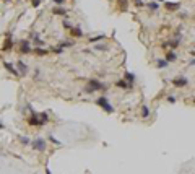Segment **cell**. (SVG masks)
<instances>
[{
  "label": "cell",
  "instance_id": "5",
  "mask_svg": "<svg viewBox=\"0 0 195 174\" xmlns=\"http://www.w3.org/2000/svg\"><path fill=\"white\" fill-rule=\"evenodd\" d=\"M163 7H164L167 12H177V10H181L182 3H181V2H164Z\"/></svg>",
  "mask_w": 195,
  "mask_h": 174
},
{
  "label": "cell",
  "instance_id": "6",
  "mask_svg": "<svg viewBox=\"0 0 195 174\" xmlns=\"http://www.w3.org/2000/svg\"><path fill=\"white\" fill-rule=\"evenodd\" d=\"M33 49H34V47L31 46V42H29V41H21L20 42V52H21V54H31Z\"/></svg>",
  "mask_w": 195,
  "mask_h": 174
},
{
  "label": "cell",
  "instance_id": "39",
  "mask_svg": "<svg viewBox=\"0 0 195 174\" xmlns=\"http://www.w3.org/2000/svg\"><path fill=\"white\" fill-rule=\"evenodd\" d=\"M0 128H3V124H0Z\"/></svg>",
  "mask_w": 195,
  "mask_h": 174
},
{
  "label": "cell",
  "instance_id": "32",
  "mask_svg": "<svg viewBox=\"0 0 195 174\" xmlns=\"http://www.w3.org/2000/svg\"><path fill=\"white\" fill-rule=\"evenodd\" d=\"M63 26H65V28H70V29H72V25H70V23H68L67 20H63Z\"/></svg>",
  "mask_w": 195,
  "mask_h": 174
},
{
  "label": "cell",
  "instance_id": "27",
  "mask_svg": "<svg viewBox=\"0 0 195 174\" xmlns=\"http://www.w3.org/2000/svg\"><path fill=\"white\" fill-rule=\"evenodd\" d=\"M47 138H49V142H52L54 145H59V146L62 145V143H60V142H59V140H57V138H55V137H52V135H49V137H47Z\"/></svg>",
  "mask_w": 195,
  "mask_h": 174
},
{
  "label": "cell",
  "instance_id": "1",
  "mask_svg": "<svg viewBox=\"0 0 195 174\" xmlns=\"http://www.w3.org/2000/svg\"><path fill=\"white\" fill-rule=\"evenodd\" d=\"M109 88V85H106V83L99 81V80H90V81L86 83V86H85V91L86 93H96V91H106Z\"/></svg>",
  "mask_w": 195,
  "mask_h": 174
},
{
  "label": "cell",
  "instance_id": "41",
  "mask_svg": "<svg viewBox=\"0 0 195 174\" xmlns=\"http://www.w3.org/2000/svg\"><path fill=\"white\" fill-rule=\"evenodd\" d=\"M194 20H195V17H194Z\"/></svg>",
  "mask_w": 195,
  "mask_h": 174
},
{
  "label": "cell",
  "instance_id": "23",
  "mask_svg": "<svg viewBox=\"0 0 195 174\" xmlns=\"http://www.w3.org/2000/svg\"><path fill=\"white\" fill-rule=\"evenodd\" d=\"M104 34H99V36H94V37H91V39H90V42H91V44H94V42H98V41H103L104 39Z\"/></svg>",
  "mask_w": 195,
  "mask_h": 174
},
{
  "label": "cell",
  "instance_id": "9",
  "mask_svg": "<svg viewBox=\"0 0 195 174\" xmlns=\"http://www.w3.org/2000/svg\"><path fill=\"white\" fill-rule=\"evenodd\" d=\"M116 86L121 88V90H132L133 85H130L129 81H125V80L122 78V80H117V81H116Z\"/></svg>",
  "mask_w": 195,
  "mask_h": 174
},
{
  "label": "cell",
  "instance_id": "15",
  "mask_svg": "<svg viewBox=\"0 0 195 174\" xmlns=\"http://www.w3.org/2000/svg\"><path fill=\"white\" fill-rule=\"evenodd\" d=\"M167 65H169V62H167L166 59H156V67L158 68H166Z\"/></svg>",
  "mask_w": 195,
  "mask_h": 174
},
{
  "label": "cell",
  "instance_id": "18",
  "mask_svg": "<svg viewBox=\"0 0 195 174\" xmlns=\"http://www.w3.org/2000/svg\"><path fill=\"white\" fill-rule=\"evenodd\" d=\"M18 142L23 143V145H31V140L28 137H25V135H18Z\"/></svg>",
  "mask_w": 195,
  "mask_h": 174
},
{
  "label": "cell",
  "instance_id": "2",
  "mask_svg": "<svg viewBox=\"0 0 195 174\" xmlns=\"http://www.w3.org/2000/svg\"><path fill=\"white\" fill-rule=\"evenodd\" d=\"M96 104H98L99 108H103L106 112H109V114H112V112L116 111V109H114V106H112V104H109V101H107V98H106V96H99V98L96 99Z\"/></svg>",
  "mask_w": 195,
  "mask_h": 174
},
{
  "label": "cell",
  "instance_id": "13",
  "mask_svg": "<svg viewBox=\"0 0 195 174\" xmlns=\"http://www.w3.org/2000/svg\"><path fill=\"white\" fill-rule=\"evenodd\" d=\"M5 68H7V70H8L12 75H15V77H18V75H20V72H18V70H15V67H13L10 62H5Z\"/></svg>",
  "mask_w": 195,
  "mask_h": 174
},
{
  "label": "cell",
  "instance_id": "25",
  "mask_svg": "<svg viewBox=\"0 0 195 174\" xmlns=\"http://www.w3.org/2000/svg\"><path fill=\"white\" fill-rule=\"evenodd\" d=\"M12 46H13V41H12V39L5 41V44H3V50H10V49H12Z\"/></svg>",
  "mask_w": 195,
  "mask_h": 174
},
{
  "label": "cell",
  "instance_id": "36",
  "mask_svg": "<svg viewBox=\"0 0 195 174\" xmlns=\"http://www.w3.org/2000/svg\"><path fill=\"white\" fill-rule=\"evenodd\" d=\"M154 2H158V3H164V0H154Z\"/></svg>",
  "mask_w": 195,
  "mask_h": 174
},
{
  "label": "cell",
  "instance_id": "40",
  "mask_svg": "<svg viewBox=\"0 0 195 174\" xmlns=\"http://www.w3.org/2000/svg\"><path fill=\"white\" fill-rule=\"evenodd\" d=\"M3 2H10V0H3Z\"/></svg>",
  "mask_w": 195,
  "mask_h": 174
},
{
  "label": "cell",
  "instance_id": "16",
  "mask_svg": "<svg viewBox=\"0 0 195 174\" xmlns=\"http://www.w3.org/2000/svg\"><path fill=\"white\" fill-rule=\"evenodd\" d=\"M70 33L73 34L75 37H81V36H85V33H83V31H81L80 28H72V29H70Z\"/></svg>",
  "mask_w": 195,
  "mask_h": 174
},
{
  "label": "cell",
  "instance_id": "29",
  "mask_svg": "<svg viewBox=\"0 0 195 174\" xmlns=\"http://www.w3.org/2000/svg\"><path fill=\"white\" fill-rule=\"evenodd\" d=\"M133 2H135V5H137L138 8H140V7H145L146 3H143V0H133Z\"/></svg>",
  "mask_w": 195,
  "mask_h": 174
},
{
  "label": "cell",
  "instance_id": "17",
  "mask_svg": "<svg viewBox=\"0 0 195 174\" xmlns=\"http://www.w3.org/2000/svg\"><path fill=\"white\" fill-rule=\"evenodd\" d=\"M39 119H41L42 125H46L47 122H49V114H47V112H41V114H39Z\"/></svg>",
  "mask_w": 195,
  "mask_h": 174
},
{
  "label": "cell",
  "instance_id": "26",
  "mask_svg": "<svg viewBox=\"0 0 195 174\" xmlns=\"http://www.w3.org/2000/svg\"><path fill=\"white\" fill-rule=\"evenodd\" d=\"M119 5H121L122 12H127V0H119Z\"/></svg>",
  "mask_w": 195,
  "mask_h": 174
},
{
  "label": "cell",
  "instance_id": "35",
  "mask_svg": "<svg viewBox=\"0 0 195 174\" xmlns=\"http://www.w3.org/2000/svg\"><path fill=\"white\" fill-rule=\"evenodd\" d=\"M65 0H54V3H57V5H62Z\"/></svg>",
  "mask_w": 195,
  "mask_h": 174
},
{
  "label": "cell",
  "instance_id": "14",
  "mask_svg": "<svg viewBox=\"0 0 195 174\" xmlns=\"http://www.w3.org/2000/svg\"><path fill=\"white\" fill-rule=\"evenodd\" d=\"M18 70H21V75H26L28 73V67H26V64L23 62V60H18Z\"/></svg>",
  "mask_w": 195,
  "mask_h": 174
},
{
  "label": "cell",
  "instance_id": "10",
  "mask_svg": "<svg viewBox=\"0 0 195 174\" xmlns=\"http://www.w3.org/2000/svg\"><path fill=\"white\" fill-rule=\"evenodd\" d=\"M177 52H176V50H169V52H166V55H164V59H166L167 62L169 64H172V62H176V60H177Z\"/></svg>",
  "mask_w": 195,
  "mask_h": 174
},
{
  "label": "cell",
  "instance_id": "24",
  "mask_svg": "<svg viewBox=\"0 0 195 174\" xmlns=\"http://www.w3.org/2000/svg\"><path fill=\"white\" fill-rule=\"evenodd\" d=\"M59 47H73V41H63V42H60L59 44Z\"/></svg>",
  "mask_w": 195,
  "mask_h": 174
},
{
  "label": "cell",
  "instance_id": "21",
  "mask_svg": "<svg viewBox=\"0 0 195 174\" xmlns=\"http://www.w3.org/2000/svg\"><path fill=\"white\" fill-rule=\"evenodd\" d=\"M29 37H31L33 41H36L37 44H39V46H41V44H44V42H42L41 39H39V34H37V33H31V34H29Z\"/></svg>",
  "mask_w": 195,
  "mask_h": 174
},
{
  "label": "cell",
  "instance_id": "12",
  "mask_svg": "<svg viewBox=\"0 0 195 174\" xmlns=\"http://www.w3.org/2000/svg\"><path fill=\"white\" fill-rule=\"evenodd\" d=\"M124 80H125V81H129L130 85H133L137 78H135V75H133V73H130V72H125V73H124Z\"/></svg>",
  "mask_w": 195,
  "mask_h": 174
},
{
  "label": "cell",
  "instance_id": "20",
  "mask_svg": "<svg viewBox=\"0 0 195 174\" xmlns=\"http://www.w3.org/2000/svg\"><path fill=\"white\" fill-rule=\"evenodd\" d=\"M52 13H54V15H65L67 10H65V8H62V7H55V8L52 10Z\"/></svg>",
  "mask_w": 195,
  "mask_h": 174
},
{
  "label": "cell",
  "instance_id": "38",
  "mask_svg": "<svg viewBox=\"0 0 195 174\" xmlns=\"http://www.w3.org/2000/svg\"><path fill=\"white\" fill-rule=\"evenodd\" d=\"M192 103H194V104H195V96H194V98H192Z\"/></svg>",
  "mask_w": 195,
  "mask_h": 174
},
{
  "label": "cell",
  "instance_id": "22",
  "mask_svg": "<svg viewBox=\"0 0 195 174\" xmlns=\"http://www.w3.org/2000/svg\"><path fill=\"white\" fill-rule=\"evenodd\" d=\"M33 52H34V54H37V55H46L47 54V49H39V47H34Z\"/></svg>",
  "mask_w": 195,
  "mask_h": 174
},
{
  "label": "cell",
  "instance_id": "11",
  "mask_svg": "<svg viewBox=\"0 0 195 174\" xmlns=\"http://www.w3.org/2000/svg\"><path fill=\"white\" fill-rule=\"evenodd\" d=\"M145 7H148V8L151 10V12H158V10L161 8V5H159L158 2H154V0H153V2H148V3L145 5Z\"/></svg>",
  "mask_w": 195,
  "mask_h": 174
},
{
  "label": "cell",
  "instance_id": "3",
  "mask_svg": "<svg viewBox=\"0 0 195 174\" xmlns=\"http://www.w3.org/2000/svg\"><path fill=\"white\" fill-rule=\"evenodd\" d=\"M31 146H33V150H36V151H44V150L47 148L46 138H42V137L33 138V140H31Z\"/></svg>",
  "mask_w": 195,
  "mask_h": 174
},
{
  "label": "cell",
  "instance_id": "34",
  "mask_svg": "<svg viewBox=\"0 0 195 174\" xmlns=\"http://www.w3.org/2000/svg\"><path fill=\"white\" fill-rule=\"evenodd\" d=\"M54 52H57V54H60V52H62V47H54Z\"/></svg>",
  "mask_w": 195,
  "mask_h": 174
},
{
  "label": "cell",
  "instance_id": "8",
  "mask_svg": "<svg viewBox=\"0 0 195 174\" xmlns=\"http://www.w3.org/2000/svg\"><path fill=\"white\" fill-rule=\"evenodd\" d=\"M28 124L29 125H34V127H41L42 125V122H41V119H39V114H31V117L28 119Z\"/></svg>",
  "mask_w": 195,
  "mask_h": 174
},
{
  "label": "cell",
  "instance_id": "19",
  "mask_svg": "<svg viewBox=\"0 0 195 174\" xmlns=\"http://www.w3.org/2000/svg\"><path fill=\"white\" fill-rule=\"evenodd\" d=\"M141 117H143V119H148L150 117V108L148 106H143V108H141Z\"/></svg>",
  "mask_w": 195,
  "mask_h": 174
},
{
  "label": "cell",
  "instance_id": "30",
  "mask_svg": "<svg viewBox=\"0 0 195 174\" xmlns=\"http://www.w3.org/2000/svg\"><path fill=\"white\" fill-rule=\"evenodd\" d=\"M94 49H96V50H106L107 47H106V46H98V44H94Z\"/></svg>",
  "mask_w": 195,
  "mask_h": 174
},
{
  "label": "cell",
  "instance_id": "33",
  "mask_svg": "<svg viewBox=\"0 0 195 174\" xmlns=\"http://www.w3.org/2000/svg\"><path fill=\"white\" fill-rule=\"evenodd\" d=\"M189 67H195V57L192 60H189Z\"/></svg>",
  "mask_w": 195,
  "mask_h": 174
},
{
  "label": "cell",
  "instance_id": "4",
  "mask_svg": "<svg viewBox=\"0 0 195 174\" xmlns=\"http://www.w3.org/2000/svg\"><path fill=\"white\" fill-rule=\"evenodd\" d=\"M172 86H176V88H185L187 85H189V78L187 77H176V78H172Z\"/></svg>",
  "mask_w": 195,
  "mask_h": 174
},
{
  "label": "cell",
  "instance_id": "31",
  "mask_svg": "<svg viewBox=\"0 0 195 174\" xmlns=\"http://www.w3.org/2000/svg\"><path fill=\"white\" fill-rule=\"evenodd\" d=\"M41 5V0H33V7H39Z\"/></svg>",
  "mask_w": 195,
  "mask_h": 174
},
{
  "label": "cell",
  "instance_id": "37",
  "mask_svg": "<svg viewBox=\"0 0 195 174\" xmlns=\"http://www.w3.org/2000/svg\"><path fill=\"white\" fill-rule=\"evenodd\" d=\"M46 174H52V173H50V171H49V169H47V168H46Z\"/></svg>",
  "mask_w": 195,
  "mask_h": 174
},
{
  "label": "cell",
  "instance_id": "28",
  "mask_svg": "<svg viewBox=\"0 0 195 174\" xmlns=\"http://www.w3.org/2000/svg\"><path fill=\"white\" fill-rule=\"evenodd\" d=\"M166 101H167V103H169V104H176V101H177V98H176V96H167V98H166Z\"/></svg>",
  "mask_w": 195,
  "mask_h": 174
},
{
  "label": "cell",
  "instance_id": "7",
  "mask_svg": "<svg viewBox=\"0 0 195 174\" xmlns=\"http://www.w3.org/2000/svg\"><path fill=\"white\" fill-rule=\"evenodd\" d=\"M181 46V39H172V41H166V42H163L161 44V47L163 49H172V50H176L177 47Z\"/></svg>",
  "mask_w": 195,
  "mask_h": 174
}]
</instances>
